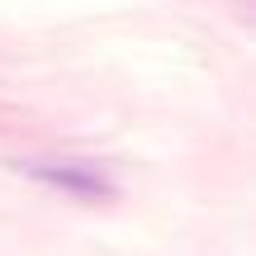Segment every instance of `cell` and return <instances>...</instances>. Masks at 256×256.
I'll return each mask as SVG.
<instances>
[{"mask_svg": "<svg viewBox=\"0 0 256 256\" xmlns=\"http://www.w3.org/2000/svg\"><path fill=\"white\" fill-rule=\"evenodd\" d=\"M24 171L34 180L52 185V190L76 194V200H104V194H114V180L95 162H81V156H43V162H28Z\"/></svg>", "mask_w": 256, "mask_h": 256, "instance_id": "cell-1", "label": "cell"}]
</instances>
